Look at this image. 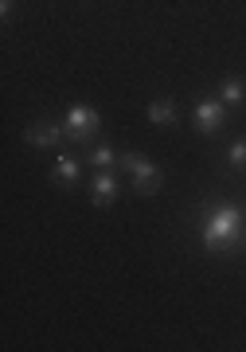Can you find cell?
Listing matches in <instances>:
<instances>
[{
  "label": "cell",
  "mask_w": 246,
  "mask_h": 352,
  "mask_svg": "<svg viewBox=\"0 0 246 352\" xmlns=\"http://www.w3.org/2000/svg\"><path fill=\"white\" fill-rule=\"evenodd\" d=\"M78 173H82V161H78V157H74V153H59V157H55V180H59V184H78Z\"/></svg>",
  "instance_id": "cell-7"
},
{
  "label": "cell",
  "mask_w": 246,
  "mask_h": 352,
  "mask_svg": "<svg viewBox=\"0 0 246 352\" xmlns=\"http://www.w3.org/2000/svg\"><path fill=\"white\" fill-rule=\"evenodd\" d=\"M63 126H67V141H74V145H87V141L98 138L102 129V118L94 106H71V113L63 118Z\"/></svg>",
  "instance_id": "cell-3"
},
{
  "label": "cell",
  "mask_w": 246,
  "mask_h": 352,
  "mask_svg": "<svg viewBox=\"0 0 246 352\" xmlns=\"http://www.w3.org/2000/svg\"><path fill=\"white\" fill-rule=\"evenodd\" d=\"M118 164L133 176V192H137V196H157V192L164 188V176H160V168H157V164H148L141 153H122V157H118Z\"/></svg>",
  "instance_id": "cell-2"
},
{
  "label": "cell",
  "mask_w": 246,
  "mask_h": 352,
  "mask_svg": "<svg viewBox=\"0 0 246 352\" xmlns=\"http://www.w3.org/2000/svg\"><path fill=\"white\" fill-rule=\"evenodd\" d=\"M12 12V0H0V16H8Z\"/></svg>",
  "instance_id": "cell-12"
},
{
  "label": "cell",
  "mask_w": 246,
  "mask_h": 352,
  "mask_svg": "<svg viewBox=\"0 0 246 352\" xmlns=\"http://www.w3.org/2000/svg\"><path fill=\"white\" fill-rule=\"evenodd\" d=\"M24 141L36 145V149H55L59 141H67V126H59V122H32L24 129Z\"/></svg>",
  "instance_id": "cell-5"
},
{
  "label": "cell",
  "mask_w": 246,
  "mask_h": 352,
  "mask_svg": "<svg viewBox=\"0 0 246 352\" xmlns=\"http://www.w3.org/2000/svg\"><path fill=\"white\" fill-rule=\"evenodd\" d=\"M223 122H227V102L223 98L196 102V129L203 133V138H215V133L223 129Z\"/></svg>",
  "instance_id": "cell-4"
},
{
  "label": "cell",
  "mask_w": 246,
  "mask_h": 352,
  "mask_svg": "<svg viewBox=\"0 0 246 352\" xmlns=\"http://www.w3.org/2000/svg\"><path fill=\"white\" fill-rule=\"evenodd\" d=\"M199 239L211 254L246 251V208H238V204H208L203 223H199Z\"/></svg>",
  "instance_id": "cell-1"
},
{
  "label": "cell",
  "mask_w": 246,
  "mask_h": 352,
  "mask_svg": "<svg viewBox=\"0 0 246 352\" xmlns=\"http://www.w3.org/2000/svg\"><path fill=\"white\" fill-rule=\"evenodd\" d=\"M219 98L227 102V106H243V102H246V78H238V75L223 78V87H219Z\"/></svg>",
  "instance_id": "cell-9"
},
{
  "label": "cell",
  "mask_w": 246,
  "mask_h": 352,
  "mask_svg": "<svg viewBox=\"0 0 246 352\" xmlns=\"http://www.w3.org/2000/svg\"><path fill=\"white\" fill-rule=\"evenodd\" d=\"M148 122L153 126H176V118H180V110H176V102L172 98H157V102H148Z\"/></svg>",
  "instance_id": "cell-8"
},
{
  "label": "cell",
  "mask_w": 246,
  "mask_h": 352,
  "mask_svg": "<svg viewBox=\"0 0 246 352\" xmlns=\"http://www.w3.org/2000/svg\"><path fill=\"white\" fill-rule=\"evenodd\" d=\"M87 161L94 164V168H113V164H118V153H113L110 145H94V149L87 153Z\"/></svg>",
  "instance_id": "cell-10"
},
{
  "label": "cell",
  "mask_w": 246,
  "mask_h": 352,
  "mask_svg": "<svg viewBox=\"0 0 246 352\" xmlns=\"http://www.w3.org/2000/svg\"><path fill=\"white\" fill-rule=\"evenodd\" d=\"M227 161H231V168H234V173H246V138H243V141H234V145H231V153H227Z\"/></svg>",
  "instance_id": "cell-11"
},
{
  "label": "cell",
  "mask_w": 246,
  "mask_h": 352,
  "mask_svg": "<svg viewBox=\"0 0 246 352\" xmlns=\"http://www.w3.org/2000/svg\"><path fill=\"white\" fill-rule=\"evenodd\" d=\"M90 196H94L98 208H110V204L118 200V176H113L110 168H98V176L90 180Z\"/></svg>",
  "instance_id": "cell-6"
}]
</instances>
